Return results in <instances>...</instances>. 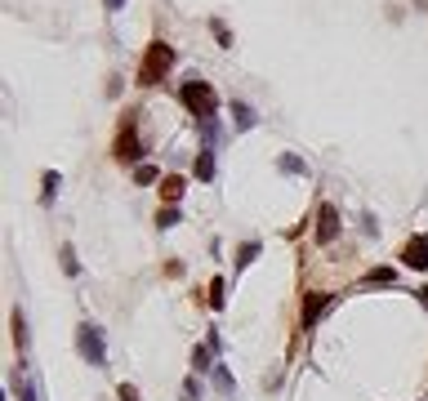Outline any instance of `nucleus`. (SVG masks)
I'll list each match as a JSON object with an SVG mask.
<instances>
[{"label": "nucleus", "instance_id": "nucleus-1", "mask_svg": "<svg viewBox=\"0 0 428 401\" xmlns=\"http://www.w3.org/2000/svg\"><path fill=\"white\" fill-rule=\"evenodd\" d=\"M170 67H174V49L166 41H152L143 54V67H139V85H161Z\"/></svg>", "mask_w": 428, "mask_h": 401}, {"label": "nucleus", "instance_id": "nucleus-2", "mask_svg": "<svg viewBox=\"0 0 428 401\" xmlns=\"http://www.w3.org/2000/svg\"><path fill=\"white\" fill-rule=\"evenodd\" d=\"M178 98H183V107L192 116H214V85L210 80H183V90H178Z\"/></svg>", "mask_w": 428, "mask_h": 401}, {"label": "nucleus", "instance_id": "nucleus-3", "mask_svg": "<svg viewBox=\"0 0 428 401\" xmlns=\"http://www.w3.org/2000/svg\"><path fill=\"white\" fill-rule=\"evenodd\" d=\"M76 348H80V357H85L90 365H107V343H103V330L98 326H80L76 330Z\"/></svg>", "mask_w": 428, "mask_h": 401}, {"label": "nucleus", "instance_id": "nucleus-4", "mask_svg": "<svg viewBox=\"0 0 428 401\" xmlns=\"http://www.w3.org/2000/svg\"><path fill=\"white\" fill-rule=\"evenodd\" d=\"M112 156H117V161H139V156H143V143H139L134 121H125V125H121L117 143H112Z\"/></svg>", "mask_w": 428, "mask_h": 401}, {"label": "nucleus", "instance_id": "nucleus-5", "mask_svg": "<svg viewBox=\"0 0 428 401\" xmlns=\"http://www.w3.org/2000/svg\"><path fill=\"white\" fill-rule=\"evenodd\" d=\"M9 383H14V392H18V401H41V383L27 375V365H14Z\"/></svg>", "mask_w": 428, "mask_h": 401}, {"label": "nucleus", "instance_id": "nucleus-6", "mask_svg": "<svg viewBox=\"0 0 428 401\" xmlns=\"http://www.w3.org/2000/svg\"><path fill=\"white\" fill-rule=\"evenodd\" d=\"M402 259H406V267L424 272V267H428V237H410V241L402 245Z\"/></svg>", "mask_w": 428, "mask_h": 401}, {"label": "nucleus", "instance_id": "nucleus-7", "mask_svg": "<svg viewBox=\"0 0 428 401\" xmlns=\"http://www.w3.org/2000/svg\"><path fill=\"white\" fill-rule=\"evenodd\" d=\"M339 237V210L335 205H321L317 210V241L326 245V241H335Z\"/></svg>", "mask_w": 428, "mask_h": 401}, {"label": "nucleus", "instance_id": "nucleus-8", "mask_svg": "<svg viewBox=\"0 0 428 401\" xmlns=\"http://www.w3.org/2000/svg\"><path fill=\"white\" fill-rule=\"evenodd\" d=\"M326 308H331V294H308V304H304V326H312Z\"/></svg>", "mask_w": 428, "mask_h": 401}, {"label": "nucleus", "instance_id": "nucleus-9", "mask_svg": "<svg viewBox=\"0 0 428 401\" xmlns=\"http://www.w3.org/2000/svg\"><path fill=\"white\" fill-rule=\"evenodd\" d=\"M201 139H205V152H214V147H219V139H223L219 116H205V121H201Z\"/></svg>", "mask_w": 428, "mask_h": 401}, {"label": "nucleus", "instance_id": "nucleus-10", "mask_svg": "<svg viewBox=\"0 0 428 401\" xmlns=\"http://www.w3.org/2000/svg\"><path fill=\"white\" fill-rule=\"evenodd\" d=\"M183 188H188V183H183V174H166V178H161V196H166L170 205H174L178 196H183Z\"/></svg>", "mask_w": 428, "mask_h": 401}, {"label": "nucleus", "instance_id": "nucleus-11", "mask_svg": "<svg viewBox=\"0 0 428 401\" xmlns=\"http://www.w3.org/2000/svg\"><path fill=\"white\" fill-rule=\"evenodd\" d=\"M366 286H397V272H392V267H370Z\"/></svg>", "mask_w": 428, "mask_h": 401}, {"label": "nucleus", "instance_id": "nucleus-12", "mask_svg": "<svg viewBox=\"0 0 428 401\" xmlns=\"http://www.w3.org/2000/svg\"><path fill=\"white\" fill-rule=\"evenodd\" d=\"M9 326H14V343L27 348V321H23V308H14V312H9Z\"/></svg>", "mask_w": 428, "mask_h": 401}, {"label": "nucleus", "instance_id": "nucleus-13", "mask_svg": "<svg viewBox=\"0 0 428 401\" xmlns=\"http://www.w3.org/2000/svg\"><path fill=\"white\" fill-rule=\"evenodd\" d=\"M277 170H282V174H304V161L294 152H282V156H277Z\"/></svg>", "mask_w": 428, "mask_h": 401}, {"label": "nucleus", "instance_id": "nucleus-14", "mask_svg": "<svg viewBox=\"0 0 428 401\" xmlns=\"http://www.w3.org/2000/svg\"><path fill=\"white\" fill-rule=\"evenodd\" d=\"M210 375H214V388H219V392H232V388H237V383H232V375H228V365H219V361H214V370H210Z\"/></svg>", "mask_w": 428, "mask_h": 401}, {"label": "nucleus", "instance_id": "nucleus-15", "mask_svg": "<svg viewBox=\"0 0 428 401\" xmlns=\"http://www.w3.org/2000/svg\"><path fill=\"white\" fill-rule=\"evenodd\" d=\"M210 31L219 36V45H223V49H232V27H228L223 18H210Z\"/></svg>", "mask_w": 428, "mask_h": 401}, {"label": "nucleus", "instance_id": "nucleus-16", "mask_svg": "<svg viewBox=\"0 0 428 401\" xmlns=\"http://www.w3.org/2000/svg\"><path fill=\"white\" fill-rule=\"evenodd\" d=\"M58 183H63V178H58L54 170L45 174V188H41V200H45V205H54V196H58Z\"/></svg>", "mask_w": 428, "mask_h": 401}, {"label": "nucleus", "instance_id": "nucleus-17", "mask_svg": "<svg viewBox=\"0 0 428 401\" xmlns=\"http://www.w3.org/2000/svg\"><path fill=\"white\" fill-rule=\"evenodd\" d=\"M196 178H214V152H201V156H196Z\"/></svg>", "mask_w": 428, "mask_h": 401}, {"label": "nucleus", "instance_id": "nucleus-18", "mask_svg": "<svg viewBox=\"0 0 428 401\" xmlns=\"http://www.w3.org/2000/svg\"><path fill=\"white\" fill-rule=\"evenodd\" d=\"M232 116H237V125H241V129H250V125H255V107H245V103H232Z\"/></svg>", "mask_w": 428, "mask_h": 401}, {"label": "nucleus", "instance_id": "nucleus-19", "mask_svg": "<svg viewBox=\"0 0 428 401\" xmlns=\"http://www.w3.org/2000/svg\"><path fill=\"white\" fill-rule=\"evenodd\" d=\"M134 183H139V188H143V183H161L156 165H139V170H134Z\"/></svg>", "mask_w": 428, "mask_h": 401}, {"label": "nucleus", "instance_id": "nucleus-20", "mask_svg": "<svg viewBox=\"0 0 428 401\" xmlns=\"http://www.w3.org/2000/svg\"><path fill=\"white\" fill-rule=\"evenodd\" d=\"M63 272H68V277L80 272V263H76V250H72V245H63Z\"/></svg>", "mask_w": 428, "mask_h": 401}, {"label": "nucleus", "instance_id": "nucleus-21", "mask_svg": "<svg viewBox=\"0 0 428 401\" xmlns=\"http://www.w3.org/2000/svg\"><path fill=\"white\" fill-rule=\"evenodd\" d=\"M250 259H259V241H245V245H241V255H237V267H245Z\"/></svg>", "mask_w": 428, "mask_h": 401}, {"label": "nucleus", "instance_id": "nucleus-22", "mask_svg": "<svg viewBox=\"0 0 428 401\" xmlns=\"http://www.w3.org/2000/svg\"><path fill=\"white\" fill-rule=\"evenodd\" d=\"M205 294H210V304H214V312H219V308H223V281H219V277H214V281H210V290H205Z\"/></svg>", "mask_w": 428, "mask_h": 401}, {"label": "nucleus", "instance_id": "nucleus-23", "mask_svg": "<svg viewBox=\"0 0 428 401\" xmlns=\"http://www.w3.org/2000/svg\"><path fill=\"white\" fill-rule=\"evenodd\" d=\"M174 223H178V210L174 205H166V210L156 214V228H174Z\"/></svg>", "mask_w": 428, "mask_h": 401}, {"label": "nucleus", "instance_id": "nucleus-24", "mask_svg": "<svg viewBox=\"0 0 428 401\" xmlns=\"http://www.w3.org/2000/svg\"><path fill=\"white\" fill-rule=\"evenodd\" d=\"M192 365H196V370H214V365H210V348H196V353H192Z\"/></svg>", "mask_w": 428, "mask_h": 401}, {"label": "nucleus", "instance_id": "nucleus-25", "mask_svg": "<svg viewBox=\"0 0 428 401\" xmlns=\"http://www.w3.org/2000/svg\"><path fill=\"white\" fill-rule=\"evenodd\" d=\"M183 401H201V383L196 379H183Z\"/></svg>", "mask_w": 428, "mask_h": 401}, {"label": "nucleus", "instance_id": "nucleus-26", "mask_svg": "<svg viewBox=\"0 0 428 401\" xmlns=\"http://www.w3.org/2000/svg\"><path fill=\"white\" fill-rule=\"evenodd\" d=\"M117 397H121V401H143V397H139V388H134V383H121V388H117Z\"/></svg>", "mask_w": 428, "mask_h": 401}, {"label": "nucleus", "instance_id": "nucleus-27", "mask_svg": "<svg viewBox=\"0 0 428 401\" xmlns=\"http://www.w3.org/2000/svg\"><path fill=\"white\" fill-rule=\"evenodd\" d=\"M103 5H107V9H121V5H125V0H103Z\"/></svg>", "mask_w": 428, "mask_h": 401}, {"label": "nucleus", "instance_id": "nucleus-28", "mask_svg": "<svg viewBox=\"0 0 428 401\" xmlns=\"http://www.w3.org/2000/svg\"><path fill=\"white\" fill-rule=\"evenodd\" d=\"M419 299H424V304H428V286H424V290H419Z\"/></svg>", "mask_w": 428, "mask_h": 401}]
</instances>
